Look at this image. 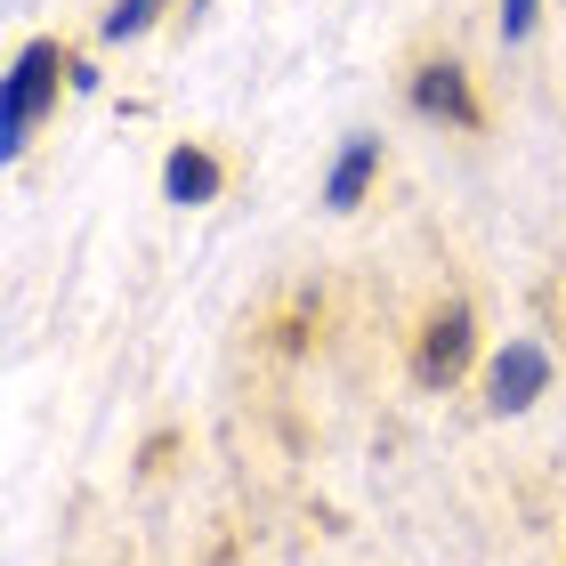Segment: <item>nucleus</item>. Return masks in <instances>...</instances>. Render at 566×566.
<instances>
[{
    "label": "nucleus",
    "mask_w": 566,
    "mask_h": 566,
    "mask_svg": "<svg viewBox=\"0 0 566 566\" xmlns=\"http://www.w3.org/2000/svg\"><path fill=\"white\" fill-rule=\"evenodd\" d=\"M470 348H478V324H470V307H437V316L421 324L413 380H421V389H453V380L470 373Z\"/></svg>",
    "instance_id": "obj_2"
},
{
    "label": "nucleus",
    "mask_w": 566,
    "mask_h": 566,
    "mask_svg": "<svg viewBox=\"0 0 566 566\" xmlns=\"http://www.w3.org/2000/svg\"><path fill=\"white\" fill-rule=\"evenodd\" d=\"M219 187H227V170H219L202 146H178L170 163H163V195H170V202H211Z\"/></svg>",
    "instance_id": "obj_6"
},
{
    "label": "nucleus",
    "mask_w": 566,
    "mask_h": 566,
    "mask_svg": "<svg viewBox=\"0 0 566 566\" xmlns=\"http://www.w3.org/2000/svg\"><path fill=\"white\" fill-rule=\"evenodd\" d=\"M154 9H163V0H114L106 33H114V41H130V33H146V24H154Z\"/></svg>",
    "instance_id": "obj_7"
},
{
    "label": "nucleus",
    "mask_w": 566,
    "mask_h": 566,
    "mask_svg": "<svg viewBox=\"0 0 566 566\" xmlns=\"http://www.w3.org/2000/svg\"><path fill=\"white\" fill-rule=\"evenodd\" d=\"M373 170H380V138H348V154H340L332 178H324V202H332V211H356L365 187H373Z\"/></svg>",
    "instance_id": "obj_5"
},
{
    "label": "nucleus",
    "mask_w": 566,
    "mask_h": 566,
    "mask_svg": "<svg viewBox=\"0 0 566 566\" xmlns=\"http://www.w3.org/2000/svg\"><path fill=\"white\" fill-rule=\"evenodd\" d=\"M413 114H429V122H453V130H478V122H485L478 90H470V73H461L453 57H429V65L413 73Z\"/></svg>",
    "instance_id": "obj_3"
},
{
    "label": "nucleus",
    "mask_w": 566,
    "mask_h": 566,
    "mask_svg": "<svg viewBox=\"0 0 566 566\" xmlns=\"http://www.w3.org/2000/svg\"><path fill=\"white\" fill-rule=\"evenodd\" d=\"M543 380H551V356L534 340H510L502 365H494V397H485V405H494V413H526V405L543 397Z\"/></svg>",
    "instance_id": "obj_4"
},
{
    "label": "nucleus",
    "mask_w": 566,
    "mask_h": 566,
    "mask_svg": "<svg viewBox=\"0 0 566 566\" xmlns=\"http://www.w3.org/2000/svg\"><path fill=\"white\" fill-rule=\"evenodd\" d=\"M57 73H73L57 41H24V49H17V65H9V97H0V146H9V154H24L33 122L57 106Z\"/></svg>",
    "instance_id": "obj_1"
},
{
    "label": "nucleus",
    "mask_w": 566,
    "mask_h": 566,
    "mask_svg": "<svg viewBox=\"0 0 566 566\" xmlns=\"http://www.w3.org/2000/svg\"><path fill=\"white\" fill-rule=\"evenodd\" d=\"M534 9H543V0H502V41H526L534 33Z\"/></svg>",
    "instance_id": "obj_8"
}]
</instances>
